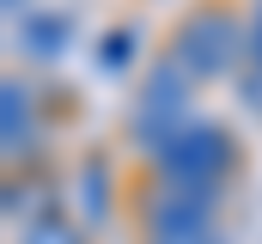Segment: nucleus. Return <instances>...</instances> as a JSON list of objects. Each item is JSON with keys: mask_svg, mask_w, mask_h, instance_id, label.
Masks as SVG:
<instances>
[{"mask_svg": "<svg viewBox=\"0 0 262 244\" xmlns=\"http://www.w3.org/2000/svg\"><path fill=\"white\" fill-rule=\"evenodd\" d=\"M159 171L171 189H220L226 171V134L207 122H183L165 147H159Z\"/></svg>", "mask_w": 262, "mask_h": 244, "instance_id": "1", "label": "nucleus"}, {"mask_svg": "<svg viewBox=\"0 0 262 244\" xmlns=\"http://www.w3.org/2000/svg\"><path fill=\"white\" fill-rule=\"evenodd\" d=\"M207 220H213V189H171V195L146 201L152 238H201V232H213Z\"/></svg>", "mask_w": 262, "mask_h": 244, "instance_id": "2", "label": "nucleus"}, {"mask_svg": "<svg viewBox=\"0 0 262 244\" xmlns=\"http://www.w3.org/2000/svg\"><path fill=\"white\" fill-rule=\"evenodd\" d=\"M238 55V31H232V18H195V25H183V37H177V61L207 79V73H226Z\"/></svg>", "mask_w": 262, "mask_h": 244, "instance_id": "3", "label": "nucleus"}, {"mask_svg": "<svg viewBox=\"0 0 262 244\" xmlns=\"http://www.w3.org/2000/svg\"><path fill=\"white\" fill-rule=\"evenodd\" d=\"M31 134V98L18 92V79L6 86V153H18V140Z\"/></svg>", "mask_w": 262, "mask_h": 244, "instance_id": "4", "label": "nucleus"}, {"mask_svg": "<svg viewBox=\"0 0 262 244\" xmlns=\"http://www.w3.org/2000/svg\"><path fill=\"white\" fill-rule=\"evenodd\" d=\"M18 244H79V238H73V226H61V220H37Z\"/></svg>", "mask_w": 262, "mask_h": 244, "instance_id": "5", "label": "nucleus"}, {"mask_svg": "<svg viewBox=\"0 0 262 244\" xmlns=\"http://www.w3.org/2000/svg\"><path fill=\"white\" fill-rule=\"evenodd\" d=\"M55 25H61V18H37V31H31V49H37V55H49V49L61 43V31H55Z\"/></svg>", "mask_w": 262, "mask_h": 244, "instance_id": "6", "label": "nucleus"}, {"mask_svg": "<svg viewBox=\"0 0 262 244\" xmlns=\"http://www.w3.org/2000/svg\"><path fill=\"white\" fill-rule=\"evenodd\" d=\"M128 37H104V49H98V67H104V73H110V67H116V61H128Z\"/></svg>", "mask_w": 262, "mask_h": 244, "instance_id": "7", "label": "nucleus"}, {"mask_svg": "<svg viewBox=\"0 0 262 244\" xmlns=\"http://www.w3.org/2000/svg\"><path fill=\"white\" fill-rule=\"evenodd\" d=\"M250 55H256V67H262V12H256V31H250Z\"/></svg>", "mask_w": 262, "mask_h": 244, "instance_id": "8", "label": "nucleus"}, {"mask_svg": "<svg viewBox=\"0 0 262 244\" xmlns=\"http://www.w3.org/2000/svg\"><path fill=\"white\" fill-rule=\"evenodd\" d=\"M152 244H220L213 232H201V238H152Z\"/></svg>", "mask_w": 262, "mask_h": 244, "instance_id": "9", "label": "nucleus"}]
</instances>
